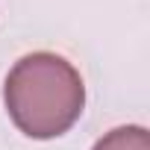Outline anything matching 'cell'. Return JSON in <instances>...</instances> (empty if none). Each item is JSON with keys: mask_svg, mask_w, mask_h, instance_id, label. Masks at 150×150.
I'll use <instances>...</instances> for the list:
<instances>
[{"mask_svg": "<svg viewBox=\"0 0 150 150\" xmlns=\"http://www.w3.org/2000/svg\"><path fill=\"white\" fill-rule=\"evenodd\" d=\"M3 100L12 124L38 141L56 138L80 121L86 86L65 56L35 50L21 56L6 74Z\"/></svg>", "mask_w": 150, "mask_h": 150, "instance_id": "1", "label": "cell"}, {"mask_svg": "<svg viewBox=\"0 0 150 150\" xmlns=\"http://www.w3.org/2000/svg\"><path fill=\"white\" fill-rule=\"evenodd\" d=\"M91 150H150V132L135 124L115 127L103 138H97V144Z\"/></svg>", "mask_w": 150, "mask_h": 150, "instance_id": "2", "label": "cell"}]
</instances>
